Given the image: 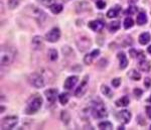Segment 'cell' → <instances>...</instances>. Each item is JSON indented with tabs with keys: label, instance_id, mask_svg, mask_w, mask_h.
Here are the masks:
<instances>
[{
	"label": "cell",
	"instance_id": "cell-40",
	"mask_svg": "<svg viewBox=\"0 0 151 130\" xmlns=\"http://www.w3.org/2000/svg\"><path fill=\"white\" fill-rule=\"evenodd\" d=\"M146 114H147L148 118L151 119V106H147V107H146Z\"/></svg>",
	"mask_w": 151,
	"mask_h": 130
},
{
	"label": "cell",
	"instance_id": "cell-5",
	"mask_svg": "<svg viewBox=\"0 0 151 130\" xmlns=\"http://www.w3.org/2000/svg\"><path fill=\"white\" fill-rule=\"evenodd\" d=\"M18 123V118L16 116H7L4 117L1 121V128L3 130L13 129Z\"/></svg>",
	"mask_w": 151,
	"mask_h": 130
},
{
	"label": "cell",
	"instance_id": "cell-4",
	"mask_svg": "<svg viewBox=\"0 0 151 130\" xmlns=\"http://www.w3.org/2000/svg\"><path fill=\"white\" fill-rule=\"evenodd\" d=\"M28 81L30 85H32L35 88H43L45 85V79L38 73H32L28 78Z\"/></svg>",
	"mask_w": 151,
	"mask_h": 130
},
{
	"label": "cell",
	"instance_id": "cell-9",
	"mask_svg": "<svg viewBox=\"0 0 151 130\" xmlns=\"http://www.w3.org/2000/svg\"><path fill=\"white\" fill-rule=\"evenodd\" d=\"M28 8L30 9L29 15L32 16L33 18H35L38 22H42L45 19V13L42 10H40V8H36L35 6H28Z\"/></svg>",
	"mask_w": 151,
	"mask_h": 130
},
{
	"label": "cell",
	"instance_id": "cell-41",
	"mask_svg": "<svg viewBox=\"0 0 151 130\" xmlns=\"http://www.w3.org/2000/svg\"><path fill=\"white\" fill-rule=\"evenodd\" d=\"M138 1V0H128V2H129V3H136V2H137Z\"/></svg>",
	"mask_w": 151,
	"mask_h": 130
},
{
	"label": "cell",
	"instance_id": "cell-21",
	"mask_svg": "<svg viewBox=\"0 0 151 130\" xmlns=\"http://www.w3.org/2000/svg\"><path fill=\"white\" fill-rule=\"evenodd\" d=\"M139 69L142 72H145V73H148L151 69V65L149 62H147L146 60H142V61H139Z\"/></svg>",
	"mask_w": 151,
	"mask_h": 130
},
{
	"label": "cell",
	"instance_id": "cell-31",
	"mask_svg": "<svg viewBox=\"0 0 151 130\" xmlns=\"http://www.w3.org/2000/svg\"><path fill=\"white\" fill-rule=\"evenodd\" d=\"M60 119H62V121L64 122L65 124H69V122L70 120V116L69 112L62 111V113H60Z\"/></svg>",
	"mask_w": 151,
	"mask_h": 130
},
{
	"label": "cell",
	"instance_id": "cell-33",
	"mask_svg": "<svg viewBox=\"0 0 151 130\" xmlns=\"http://www.w3.org/2000/svg\"><path fill=\"white\" fill-rule=\"evenodd\" d=\"M42 6L50 7L52 4H55V0H37Z\"/></svg>",
	"mask_w": 151,
	"mask_h": 130
},
{
	"label": "cell",
	"instance_id": "cell-18",
	"mask_svg": "<svg viewBox=\"0 0 151 130\" xmlns=\"http://www.w3.org/2000/svg\"><path fill=\"white\" fill-rule=\"evenodd\" d=\"M138 40H139L140 45H142V46L147 45V43L151 40L150 33L149 32H143V33H141L140 35H139V38H138Z\"/></svg>",
	"mask_w": 151,
	"mask_h": 130
},
{
	"label": "cell",
	"instance_id": "cell-14",
	"mask_svg": "<svg viewBox=\"0 0 151 130\" xmlns=\"http://www.w3.org/2000/svg\"><path fill=\"white\" fill-rule=\"evenodd\" d=\"M58 90L57 89H48L45 92V96H47V101L50 103H55V101L57 100L58 96Z\"/></svg>",
	"mask_w": 151,
	"mask_h": 130
},
{
	"label": "cell",
	"instance_id": "cell-16",
	"mask_svg": "<svg viewBox=\"0 0 151 130\" xmlns=\"http://www.w3.org/2000/svg\"><path fill=\"white\" fill-rule=\"evenodd\" d=\"M118 58H119V67H120L121 70H124V69L127 68L128 60H127V57H126L125 53H124L123 51L118 53Z\"/></svg>",
	"mask_w": 151,
	"mask_h": 130
},
{
	"label": "cell",
	"instance_id": "cell-25",
	"mask_svg": "<svg viewBox=\"0 0 151 130\" xmlns=\"http://www.w3.org/2000/svg\"><path fill=\"white\" fill-rule=\"evenodd\" d=\"M47 57H48V58H50V61H52V62H53V61H57L58 57L57 50H55V48H50V50H48Z\"/></svg>",
	"mask_w": 151,
	"mask_h": 130
},
{
	"label": "cell",
	"instance_id": "cell-19",
	"mask_svg": "<svg viewBox=\"0 0 151 130\" xmlns=\"http://www.w3.org/2000/svg\"><path fill=\"white\" fill-rule=\"evenodd\" d=\"M120 11H121V6L116 5L115 7H113V8L109 9L106 15H107L108 18H114V17H116L117 15H118Z\"/></svg>",
	"mask_w": 151,
	"mask_h": 130
},
{
	"label": "cell",
	"instance_id": "cell-27",
	"mask_svg": "<svg viewBox=\"0 0 151 130\" xmlns=\"http://www.w3.org/2000/svg\"><path fill=\"white\" fill-rule=\"evenodd\" d=\"M108 28L111 32H115V31H117L120 28V22L119 21H112V22L109 23Z\"/></svg>",
	"mask_w": 151,
	"mask_h": 130
},
{
	"label": "cell",
	"instance_id": "cell-11",
	"mask_svg": "<svg viewBox=\"0 0 151 130\" xmlns=\"http://www.w3.org/2000/svg\"><path fill=\"white\" fill-rule=\"evenodd\" d=\"M78 81H79V77L78 76H70V77H69L65 81V84H64L65 89L72 90L78 83Z\"/></svg>",
	"mask_w": 151,
	"mask_h": 130
},
{
	"label": "cell",
	"instance_id": "cell-12",
	"mask_svg": "<svg viewBox=\"0 0 151 130\" xmlns=\"http://www.w3.org/2000/svg\"><path fill=\"white\" fill-rule=\"evenodd\" d=\"M88 26H89L93 31L100 32V31L104 28L105 24L103 21H101V20H93V21H90L89 24H88Z\"/></svg>",
	"mask_w": 151,
	"mask_h": 130
},
{
	"label": "cell",
	"instance_id": "cell-23",
	"mask_svg": "<svg viewBox=\"0 0 151 130\" xmlns=\"http://www.w3.org/2000/svg\"><path fill=\"white\" fill-rule=\"evenodd\" d=\"M128 77L133 81H139L141 79L140 73H138L137 71H135V70H131L130 72L128 73Z\"/></svg>",
	"mask_w": 151,
	"mask_h": 130
},
{
	"label": "cell",
	"instance_id": "cell-26",
	"mask_svg": "<svg viewBox=\"0 0 151 130\" xmlns=\"http://www.w3.org/2000/svg\"><path fill=\"white\" fill-rule=\"evenodd\" d=\"M99 128L102 130H111L113 129V125H112L111 122L109 121H103L101 123H99Z\"/></svg>",
	"mask_w": 151,
	"mask_h": 130
},
{
	"label": "cell",
	"instance_id": "cell-8",
	"mask_svg": "<svg viewBox=\"0 0 151 130\" xmlns=\"http://www.w3.org/2000/svg\"><path fill=\"white\" fill-rule=\"evenodd\" d=\"M60 38V30L58 27H53L52 29H50L48 32L45 34V40L48 43H57Z\"/></svg>",
	"mask_w": 151,
	"mask_h": 130
},
{
	"label": "cell",
	"instance_id": "cell-39",
	"mask_svg": "<svg viewBox=\"0 0 151 130\" xmlns=\"http://www.w3.org/2000/svg\"><path fill=\"white\" fill-rule=\"evenodd\" d=\"M137 58H138V61H142V60H146V57L143 53H137Z\"/></svg>",
	"mask_w": 151,
	"mask_h": 130
},
{
	"label": "cell",
	"instance_id": "cell-32",
	"mask_svg": "<svg viewBox=\"0 0 151 130\" xmlns=\"http://www.w3.org/2000/svg\"><path fill=\"white\" fill-rule=\"evenodd\" d=\"M134 25V21L131 17H126L125 20H124V28L129 29Z\"/></svg>",
	"mask_w": 151,
	"mask_h": 130
},
{
	"label": "cell",
	"instance_id": "cell-36",
	"mask_svg": "<svg viewBox=\"0 0 151 130\" xmlns=\"http://www.w3.org/2000/svg\"><path fill=\"white\" fill-rule=\"evenodd\" d=\"M96 5H97V7H98L99 9H103V8L106 7V2L103 1V0H98V1H97V3H96Z\"/></svg>",
	"mask_w": 151,
	"mask_h": 130
},
{
	"label": "cell",
	"instance_id": "cell-35",
	"mask_svg": "<svg viewBox=\"0 0 151 130\" xmlns=\"http://www.w3.org/2000/svg\"><path fill=\"white\" fill-rule=\"evenodd\" d=\"M133 94L136 98H140L143 94V91L141 89H139V88H136V89L133 90Z\"/></svg>",
	"mask_w": 151,
	"mask_h": 130
},
{
	"label": "cell",
	"instance_id": "cell-6",
	"mask_svg": "<svg viewBox=\"0 0 151 130\" xmlns=\"http://www.w3.org/2000/svg\"><path fill=\"white\" fill-rule=\"evenodd\" d=\"M76 43H77V46L80 51H86L92 46L91 40H90L88 36H85V35L80 36L77 40V41H76Z\"/></svg>",
	"mask_w": 151,
	"mask_h": 130
},
{
	"label": "cell",
	"instance_id": "cell-2",
	"mask_svg": "<svg viewBox=\"0 0 151 130\" xmlns=\"http://www.w3.org/2000/svg\"><path fill=\"white\" fill-rule=\"evenodd\" d=\"M42 106V98L40 95H35L28 100L24 113L27 115H32L36 113Z\"/></svg>",
	"mask_w": 151,
	"mask_h": 130
},
{
	"label": "cell",
	"instance_id": "cell-37",
	"mask_svg": "<svg viewBox=\"0 0 151 130\" xmlns=\"http://www.w3.org/2000/svg\"><path fill=\"white\" fill-rule=\"evenodd\" d=\"M120 84H121V79H119V78H116V79L112 80V85H113V87L118 88L119 86H120Z\"/></svg>",
	"mask_w": 151,
	"mask_h": 130
},
{
	"label": "cell",
	"instance_id": "cell-10",
	"mask_svg": "<svg viewBox=\"0 0 151 130\" xmlns=\"http://www.w3.org/2000/svg\"><path fill=\"white\" fill-rule=\"evenodd\" d=\"M31 46L35 51H40L45 46V43H43V40L42 38L40 35H35L32 38V40H31Z\"/></svg>",
	"mask_w": 151,
	"mask_h": 130
},
{
	"label": "cell",
	"instance_id": "cell-45",
	"mask_svg": "<svg viewBox=\"0 0 151 130\" xmlns=\"http://www.w3.org/2000/svg\"><path fill=\"white\" fill-rule=\"evenodd\" d=\"M149 129H151V126H150V128H149Z\"/></svg>",
	"mask_w": 151,
	"mask_h": 130
},
{
	"label": "cell",
	"instance_id": "cell-30",
	"mask_svg": "<svg viewBox=\"0 0 151 130\" xmlns=\"http://www.w3.org/2000/svg\"><path fill=\"white\" fill-rule=\"evenodd\" d=\"M58 100H60V104L62 105H65L70 100V95L68 93H63L58 96Z\"/></svg>",
	"mask_w": 151,
	"mask_h": 130
},
{
	"label": "cell",
	"instance_id": "cell-24",
	"mask_svg": "<svg viewBox=\"0 0 151 130\" xmlns=\"http://www.w3.org/2000/svg\"><path fill=\"white\" fill-rule=\"evenodd\" d=\"M101 92H102V94L105 95V96L108 97V98H111L112 96H113V93H112V90L108 87V86H106V85H102V87H101Z\"/></svg>",
	"mask_w": 151,
	"mask_h": 130
},
{
	"label": "cell",
	"instance_id": "cell-1",
	"mask_svg": "<svg viewBox=\"0 0 151 130\" xmlns=\"http://www.w3.org/2000/svg\"><path fill=\"white\" fill-rule=\"evenodd\" d=\"M16 57V51L12 46H2L0 48V65L8 66L13 63Z\"/></svg>",
	"mask_w": 151,
	"mask_h": 130
},
{
	"label": "cell",
	"instance_id": "cell-7",
	"mask_svg": "<svg viewBox=\"0 0 151 130\" xmlns=\"http://www.w3.org/2000/svg\"><path fill=\"white\" fill-rule=\"evenodd\" d=\"M88 86H89V77L86 76V77L83 79L81 85L76 89V92H75V96L80 98V97H83L85 94H86L87 90H88Z\"/></svg>",
	"mask_w": 151,
	"mask_h": 130
},
{
	"label": "cell",
	"instance_id": "cell-44",
	"mask_svg": "<svg viewBox=\"0 0 151 130\" xmlns=\"http://www.w3.org/2000/svg\"><path fill=\"white\" fill-rule=\"evenodd\" d=\"M148 101H149L151 103V95H150V97H149V99H148Z\"/></svg>",
	"mask_w": 151,
	"mask_h": 130
},
{
	"label": "cell",
	"instance_id": "cell-13",
	"mask_svg": "<svg viewBox=\"0 0 151 130\" xmlns=\"http://www.w3.org/2000/svg\"><path fill=\"white\" fill-rule=\"evenodd\" d=\"M118 117L121 121H123V123L128 124L130 122L131 118H132V114L128 110H122V111H120L118 113Z\"/></svg>",
	"mask_w": 151,
	"mask_h": 130
},
{
	"label": "cell",
	"instance_id": "cell-29",
	"mask_svg": "<svg viewBox=\"0 0 151 130\" xmlns=\"http://www.w3.org/2000/svg\"><path fill=\"white\" fill-rule=\"evenodd\" d=\"M19 3H20V0H7V7L13 10L19 5Z\"/></svg>",
	"mask_w": 151,
	"mask_h": 130
},
{
	"label": "cell",
	"instance_id": "cell-15",
	"mask_svg": "<svg viewBox=\"0 0 151 130\" xmlns=\"http://www.w3.org/2000/svg\"><path fill=\"white\" fill-rule=\"evenodd\" d=\"M99 55H100V50H94L91 53H88V55L85 56L84 63L86 64V65H91L94 58L98 57Z\"/></svg>",
	"mask_w": 151,
	"mask_h": 130
},
{
	"label": "cell",
	"instance_id": "cell-3",
	"mask_svg": "<svg viewBox=\"0 0 151 130\" xmlns=\"http://www.w3.org/2000/svg\"><path fill=\"white\" fill-rule=\"evenodd\" d=\"M93 104L94 105H93V107H92V115H93L94 118L101 119V118H105V117L108 115L106 107L104 106L102 101L95 102Z\"/></svg>",
	"mask_w": 151,
	"mask_h": 130
},
{
	"label": "cell",
	"instance_id": "cell-38",
	"mask_svg": "<svg viewBox=\"0 0 151 130\" xmlns=\"http://www.w3.org/2000/svg\"><path fill=\"white\" fill-rule=\"evenodd\" d=\"M144 86L146 88H150V86H151V79H150V78H146V79H145Z\"/></svg>",
	"mask_w": 151,
	"mask_h": 130
},
{
	"label": "cell",
	"instance_id": "cell-42",
	"mask_svg": "<svg viewBox=\"0 0 151 130\" xmlns=\"http://www.w3.org/2000/svg\"><path fill=\"white\" fill-rule=\"evenodd\" d=\"M147 51H148V53H149L150 55H151V46H148V48H147Z\"/></svg>",
	"mask_w": 151,
	"mask_h": 130
},
{
	"label": "cell",
	"instance_id": "cell-28",
	"mask_svg": "<svg viewBox=\"0 0 151 130\" xmlns=\"http://www.w3.org/2000/svg\"><path fill=\"white\" fill-rule=\"evenodd\" d=\"M50 11H52L53 14H58L60 12H62V10H63V5H62V4L55 3V4H52V5L50 7Z\"/></svg>",
	"mask_w": 151,
	"mask_h": 130
},
{
	"label": "cell",
	"instance_id": "cell-20",
	"mask_svg": "<svg viewBox=\"0 0 151 130\" xmlns=\"http://www.w3.org/2000/svg\"><path fill=\"white\" fill-rule=\"evenodd\" d=\"M129 103H130V99H129L128 96H123L122 98H120V99H118L117 101L115 102L116 106L117 107H126L129 105Z\"/></svg>",
	"mask_w": 151,
	"mask_h": 130
},
{
	"label": "cell",
	"instance_id": "cell-34",
	"mask_svg": "<svg viewBox=\"0 0 151 130\" xmlns=\"http://www.w3.org/2000/svg\"><path fill=\"white\" fill-rule=\"evenodd\" d=\"M137 12V7L135 6H130L127 10L125 11L126 14H129V15H132V14H135Z\"/></svg>",
	"mask_w": 151,
	"mask_h": 130
},
{
	"label": "cell",
	"instance_id": "cell-43",
	"mask_svg": "<svg viewBox=\"0 0 151 130\" xmlns=\"http://www.w3.org/2000/svg\"><path fill=\"white\" fill-rule=\"evenodd\" d=\"M118 129H124V127H123V126H119V127H118Z\"/></svg>",
	"mask_w": 151,
	"mask_h": 130
},
{
	"label": "cell",
	"instance_id": "cell-17",
	"mask_svg": "<svg viewBox=\"0 0 151 130\" xmlns=\"http://www.w3.org/2000/svg\"><path fill=\"white\" fill-rule=\"evenodd\" d=\"M90 9V4L88 2L82 1L79 2V3L76 4V10H77L78 13H82V12H86Z\"/></svg>",
	"mask_w": 151,
	"mask_h": 130
},
{
	"label": "cell",
	"instance_id": "cell-22",
	"mask_svg": "<svg viewBox=\"0 0 151 130\" xmlns=\"http://www.w3.org/2000/svg\"><path fill=\"white\" fill-rule=\"evenodd\" d=\"M136 22H137L138 25H144L147 22V15H146L145 12H140L138 14L137 18H136Z\"/></svg>",
	"mask_w": 151,
	"mask_h": 130
}]
</instances>
